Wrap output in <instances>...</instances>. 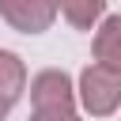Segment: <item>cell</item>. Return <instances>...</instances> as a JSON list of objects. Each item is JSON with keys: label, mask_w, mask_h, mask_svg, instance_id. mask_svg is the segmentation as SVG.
I'll return each mask as SVG.
<instances>
[{"label": "cell", "mask_w": 121, "mask_h": 121, "mask_svg": "<svg viewBox=\"0 0 121 121\" xmlns=\"http://www.w3.org/2000/svg\"><path fill=\"white\" fill-rule=\"evenodd\" d=\"M4 117H8V106H0V121H4Z\"/></svg>", "instance_id": "cell-8"}, {"label": "cell", "mask_w": 121, "mask_h": 121, "mask_svg": "<svg viewBox=\"0 0 121 121\" xmlns=\"http://www.w3.org/2000/svg\"><path fill=\"white\" fill-rule=\"evenodd\" d=\"M30 121H79L76 106H45V110H34Z\"/></svg>", "instance_id": "cell-7"}, {"label": "cell", "mask_w": 121, "mask_h": 121, "mask_svg": "<svg viewBox=\"0 0 121 121\" xmlns=\"http://www.w3.org/2000/svg\"><path fill=\"white\" fill-rule=\"evenodd\" d=\"M57 11L76 26V30H91L102 11H106V0H57Z\"/></svg>", "instance_id": "cell-6"}, {"label": "cell", "mask_w": 121, "mask_h": 121, "mask_svg": "<svg viewBox=\"0 0 121 121\" xmlns=\"http://www.w3.org/2000/svg\"><path fill=\"white\" fill-rule=\"evenodd\" d=\"M0 15L19 34H42L57 19V0H0Z\"/></svg>", "instance_id": "cell-2"}, {"label": "cell", "mask_w": 121, "mask_h": 121, "mask_svg": "<svg viewBox=\"0 0 121 121\" xmlns=\"http://www.w3.org/2000/svg\"><path fill=\"white\" fill-rule=\"evenodd\" d=\"M95 64L110 68L121 76V15H106L98 19L95 30Z\"/></svg>", "instance_id": "cell-4"}, {"label": "cell", "mask_w": 121, "mask_h": 121, "mask_svg": "<svg viewBox=\"0 0 121 121\" xmlns=\"http://www.w3.org/2000/svg\"><path fill=\"white\" fill-rule=\"evenodd\" d=\"M79 106L91 117H110L121 106V76L102 68V64H87L79 72V87H76Z\"/></svg>", "instance_id": "cell-1"}, {"label": "cell", "mask_w": 121, "mask_h": 121, "mask_svg": "<svg viewBox=\"0 0 121 121\" xmlns=\"http://www.w3.org/2000/svg\"><path fill=\"white\" fill-rule=\"evenodd\" d=\"M30 102L34 110H45V106H76V87H72V76L60 72V68H45L30 79Z\"/></svg>", "instance_id": "cell-3"}, {"label": "cell", "mask_w": 121, "mask_h": 121, "mask_svg": "<svg viewBox=\"0 0 121 121\" xmlns=\"http://www.w3.org/2000/svg\"><path fill=\"white\" fill-rule=\"evenodd\" d=\"M26 91V64L19 60V53L0 49V106H15Z\"/></svg>", "instance_id": "cell-5"}]
</instances>
